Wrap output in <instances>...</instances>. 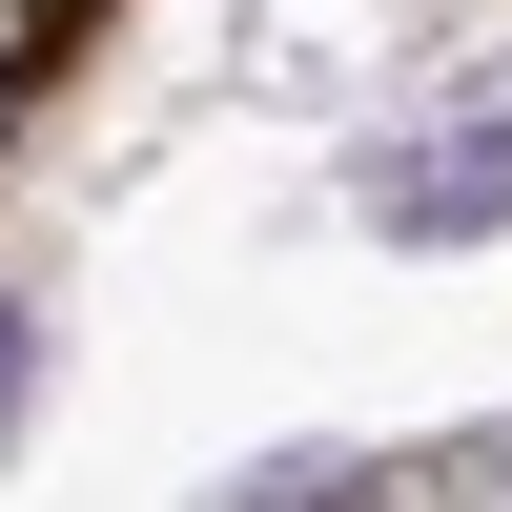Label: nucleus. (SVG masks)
I'll list each match as a JSON object with an SVG mask.
<instances>
[{
  "mask_svg": "<svg viewBox=\"0 0 512 512\" xmlns=\"http://www.w3.org/2000/svg\"><path fill=\"white\" fill-rule=\"evenodd\" d=\"M472 226H512V103H472V123H451V164H410V185H390V246H472Z\"/></svg>",
  "mask_w": 512,
  "mask_h": 512,
  "instance_id": "1",
  "label": "nucleus"
},
{
  "mask_svg": "<svg viewBox=\"0 0 512 512\" xmlns=\"http://www.w3.org/2000/svg\"><path fill=\"white\" fill-rule=\"evenodd\" d=\"M0 410H21V308H0Z\"/></svg>",
  "mask_w": 512,
  "mask_h": 512,
  "instance_id": "2",
  "label": "nucleus"
}]
</instances>
